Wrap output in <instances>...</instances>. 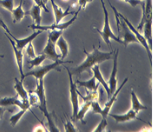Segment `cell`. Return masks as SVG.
<instances>
[{"instance_id":"obj_1","label":"cell","mask_w":154,"mask_h":132,"mask_svg":"<svg viewBox=\"0 0 154 132\" xmlns=\"http://www.w3.org/2000/svg\"><path fill=\"white\" fill-rule=\"evenodd\" d=\"M84 53L86 54V59L83 62L78 65L75 68L70 70L72 75H78L81 74L82 72L86 71L88 69H91V67L95 65V64L102 63L104 61L111 59L113 57V51L111 52H102L100 51L97 47L93 46V51L92 52H87L86 49H83Z\"/></svg>"},{"instance_id":"obj_2","label":"cell","mask_w":154,"mask_h":132,"mask_svg":"<svg viewBox=\"0 0 154 132\" xmlns=\"http://www.w3.org/2000/svg\"><path fill=\"white\" fill-rule=\"evenodd\" d=\"M34 93L38 96L39 102L37 104V107L41 110V112L43 113V115L45 116V118L47 119L48 122V126H49V130L50 131H59L58 128L56 127V125L54 124L53 119L51 117V114L48 111L47 108V102H46V94H45V88H44V78L38 79L37 80V86H36L35 90H33Z\"/></svg>"},{"instance_id":"obj_3","label":"cell","mask_w":154,"mask_h":132,"mask_svg":"<svg viewBox=\"0 0 154 132\" xmlns=\"http://www.w3.org/2000/svg\"><path fill=\"white\" fill-rule=\"evenodd\" d=\"M100 1H101V4H102L103 12H104V25H103V28L101 30L97 28H95V30H97V32L99 33L100 36L103 39V41L105 42L107 45H109V46L111 45V40H115L118 42V43L122 44V39L120 38L119 36L115 35L111 29V26H110V22H109L108 11H107V9H106L105 2H104V0H100Z\"/></svg>"},{"instance_id":"obj_4","label":"cell","mask_w":154,"mask_h":132,"mask_svg":"<svg viewBox=\"0 0 154 132\" xmlns=\"http://www.w3.org/2000/svg\"><path fill=\"white\" fill-rule=\"evenodd\" d=\"M62 30H51V31H49L47 43H46L45 48L42 51V53L45 54L47 58L53 61L60 59V54L57 53L55 47H56V42L58 38L62 35Z\"/></svg>"},{"instance_id":"obj_5","label":"cell","mask_w":154,"mask_h":132,"mask_svg":"<svg viewBox=\"0 0 154 132\" xmlns=\"http://www.w3.org/2000/svg\"><path fill=\"white\" fill-rule=\"evenodd\" d=\"M68 61H64L62 59H58L54 62H52L51 64H48V65L45 66H38L36 67L35 69L30 70V71H27L26 73H24V78L27 77V76H33L34 78H36V80L41 78H44L45 75L47 74L48 72L52 71V70H56V71H60L59 66L61 64L67 63Z\"/></svg>"},{"instance_id":"obj_6","label":"cell","mask_w":154,"mask_h":132,"mask_svg":"<svg viewBox=\"0 0 154 132\" xmlns=\"http://www.w3.org/2000/svg\"><path fill=\"white\" fill-rule=\"evenodd\" d=\"M108 2H109V1H108ZM109 4H110V6H111L112 10L114 11V13H116L117 15H118V17L120 18V19L124 21V22H125V24H126V25H127V27H128V28H129V30H130V31H131V32L133 33V34L135 35V37L137 38V40H138V42H139V44H141V45L143 46V47H144V49H145V50H146V52H147V54L149 55L150 59H151V49L149 48V46H148V43H147L146 39L144 38V36H143L142 34H141L139 30H137V29L135 28V27L133 26V25H132V24H131V22H130V21H129V20L127 19V18H126V17H124V15H123V14H121V13H119V12L116 10V9H115V7H114V6H113V5L111 4V3L109 2Z\"/></svg>"},{"instance_id":"obj_7","label":"cell","mask_w":154,"mask_h":132,"mask_svg":"<svg viewBox=\"0 0 154 132\" xmlns=\"http://www.w3.org/2000/svg\"><path fill=\"white\" fill-rule=\"evenodd\" d=\"M67 74H68L69 78V92H70V101H71V106H72V120L75 119V116L79 110V91L77 89L76 83L73 81L72 74L70 72V70L67 68Z\"/></svg>"},{"instance_id":"obj_8","label":"cell","mask_w":154,"mask_h":132,"mask_svg":"<svg viewBox=\"0 0 154 132\" xmlns=\"http://www.w3.org/2000/svg\"><path fill=\"white\" fill-rule=\"evenodd\" d=\"M81 9L78 8L77 9V11L74 13V16H73L71 19L66 21V22H60V23H53L51 24V25H35V24H33V25H30L29 28H31L33 30H41V31H45V30H48V31H51V30H65L67 29L68 27H70L72 25V23L74 22V21L77 19V16H78V13L80 12Z\"/></svg>"},{"instance_id":"obj_9","label":"cell","mask_w":154,"mask_h":132,"mask_svg":"<svg viewBox=\"0 0 154 132\" xmlns=\"http://www.w3.org/2000/svg\"><path fill=\"white\" fill-rule=\"evenodd\" d=\"M127 81H128V77H126L124 79V81L122 82L121 85L118 87V88H116V90L113 92V93L111 94V96H110V98L108 99V101L106 102L105 104V106H104V108L101 109V111L99 114L102 116V119H107V117H108V114H109V112H110V110H111L112 108V106H113V104L115 103V101L117 99V96H118V94L120 93V91H121V89L125 86V84L127 83Z\"/></svg>"},{"instance_id":"obj_10","label":"cell","mask_w":154,"mask_h":132,"mask_svg":"<svg viewBox=\"0 0 154 132\" xmlns=\"http://www.w3.org/2000/svg\"><path fill=\"white\" fill-rule=\"evenodd\" d=\"M10 105H15L17 107H19L20 109L24 110H29L31 105L28 99L22 100L19 97H4L0 99V106L6 107V106H10Z\"/></svg>"},{"instance_id":"obj_11","label":"cell","mask_w":154,"mask_h":132,"mask_svg":"<svg viewBox=\"0 0 154 132\" xmlns=\"http://www.w3.org/2000/svg\"><path fill=\"white\" fill-rule=\"evenodd\" d=\"M113 67H112V71L111 75L109 77L108 80V86H109V91H110V96L111 94L116 90L117 87V69H118V53L119 50L116 49V51L113 52Z\"/></svg>"},{"instance_id":"obj_12","label":"cell","mask_w":154,"mask_h":132,"mask_svg":"<svg viewBox=\"0 0 154 132\" xmlns=\"http://www.w3.org/2000/svg\"><path fill=\"white\" fill-rule=\"evenodd\" d=\"M5 34H6V36H7L9 42H10V44L12 46V49H13L15 60H16L18 70H19V73H20V79L23 81L24 80V72H23V53H22V50H20V49H18L16 47L14 40L7 34V33H5Z\"/></svg>"},{"instance_id":"obj_13","label":"cell","mask_w":154,"mask_h":132,"mask_svg":"<svg viewBox=\"0 0 154 132\" xmlns=\"http://www.w3.org/2000/svg\"><path fill=\"white\" fill-rule=\"evenodd\" d=\"M42 32L43 31H41V30H35V32H33L31 35H29L28 37H25V38H17V37H15L14 35H12V36L9 35V36L14 40L16 47L18 49H20V50H23V49L26 47L27 44L30 43V42H32L39 34H41Z\"/></svg>"},{"instance_id":"obj_14","label":"cell","mask_w":154,"mask_h":132,"mask_svg":"<svg viewBox=\"0 0 154 132\" xmlns=\"http://www.w3.org/2000/svg\"><path fill=\"white\" fill-rule=\"evenodd\" d=\"M137 114L138 113L136 111H134L133 109H129L125 114H110L109 116H111L112 118H114V120L118 123H123V122H127V121H131L134 120V119H139L137 118Z\"/></svg>"},{"instance_id":"obj_15","label":"cell","mask_w":154,"mask_h":132,"mask_svg":"<svg viewBox=\"0 0 154 132\" xmlns=\"http://www.w3.org/2000/svg\"><path fill=\"white\" fill-rule=\"evenodd\" d=\"M120 23H121L122 28L124 30V34H123V39H122V44L124 45V47H127V45L129 43H132V42H133V43H139L137 40V38L135 37V35L129 30V28L125 24L124 21L121 20Z\"/></svg>"},{"instance_id":"obj_16","label":"cell","mask_w":154,"mask_h":132,"mask_svg":"<svg viewBox=\"0 0 154 132\" xmlns=\"http://www.w3.org/2000/svg\"><path fill=\"white\" fill-rule=\"evenodd\" d=\"M92 69V72L94 74V77L96 78V81H98L101 86L104 88V90L106 91V93L108 94V96H110V91H109V86H108V83L106 82V80L104 79L102 73L100 71V68H99V64H95L91 67Z\"/></svg>"},{"instance_id":"obj_17","label":"cell","mask_w":154,"mask_h":132,"mask_svg":"<svg viewBox=\"0 0 154 132\" xmlns=\"http://www.w3.org/2000/svg\"><path fill=\"white\" fill-rule=\"evenodd\" d=\"M52 5V8H53V12H54V16H55V22L54 23H60L61 20L63 19L64 17L66 16V15L68 14H71V12L69 11V9L71 6H69L68 8L66 9L65 11H63L62 9H61L59 6H58L56 3H55L54 0H49Z\"/></svg>"},{"instance_id":"obj_18","label":"cell","mask_w":154,"mask_h":132,"mask_svg":"<svg viewBox=\"0 0 154 132\" xmlns=\"http://www.w3.org/2000/svg\"><path fill=\"white\" fill-rule=\"evenodd\" d=\"M142 28L144 29V38L146 39L150 49H152V16L146 18Z\"/></svg>"},{"instance_id":"obj_19","label":"cell","mask_w":154,"mask_h":132,"mask_svg":"<svg viewBox=\"0 0 154 132\" xmlns=\"http://www.w3.org/2000/svg\"><path fill=\"white\" fill-rule=\"evenodd\" d=\"M14 89H15V91H16V93H17V96L20 98V99H22V100H26V99H28V91L26 90L25 88H24L23 86V81L19 80L18 78H15L14 79Z\"/></svg>"},{"instance_id":"obj_20","label":"cell","mask_w":154,"mask_h":132,"mask_svg":"<svg viewBox=\"0 0 154 132\" xmlns=\"http://www.w3.org/2000/svg\"><path fill=\"white\" fill-rule=\"evenodd\" d=\"M11 13H12V18H13V23L19 22V21H21L26 16L27 12L24 11V9H23V0H21L20 4L18 5L16 8H14Z\"/></svg>"},{"instance_id":"obj_21","label":"cell","mask_w":154,"mask_h":132,"mask_svg":"<svg viewBox=\"0 0 154 132\" xmlns=\"http://www.w3.org/2000/svg\"><path fill=\"white\" fill-rule=\"evenodd\" d=\"M130 93H131V109H133L134 111H136L137 113H139L140 111H142V110L148 109L145 105H143V104L140 102V100L138 99L137 95L134 92L133 89L131 90Z\"/></svg>"},{"instance_id":"obj_22","label":"cell","mask_w":154,"mask_h":132,"mask_svg":"<svg viewBox=\"0 0 154 132\" xmlns=\"http://www.w3.org/2000/svg\"><path fill=\"white\" fill-rule=\"evenodd\" d=\"M56 46L59 49V51L61 52L60 54V59H64V58H66V56L68 55V51H69V46H68V43L66 42V40L62 37V35L60 36L59 38H58V40L56 42Z\"/></svg>"},{"instance_id":"obj_23","label":"cell","mask_w":154,"mask_h":132,"mask_svg":"<svg viewBox=\"0 0 154 132\" xmlns=\"http://www.w3.org/2000/svg\"><path fill=\"white\" fill-rule=\"evenodd\" d=\"M75 83L80 85V86L86 88L88 91H97L98 90V86H99V85L96 83V78H95L94 76L92 78L89 79V80H87V81L76 80Z\"/></svg>"},{"instance_id":"obj_24","label":"cell","mask_w":154,"mask_h":132,"mask_svg":"<svg viewBox=\"0 0 154 132\" xmlns=\"http://www.w3.org/2000/svg\"><path fill=\"white\" fill-rule=\"evenodd\" d=\"M41 9L42 8L39 5L34 4L29 11V14L32 17L35 25H40L41 24Z\"/></svg>"},{"instance_id":"obj_25","label":"cell","mask_w":154,"mask_h":132,"mask_svg":"<svg viewBox=\"0 0 154 132\" xmlns=\"http://www.w3.org/2000/svg\"><path fill=\"white\" fill-rule=\"evenodd\" d=\"M84 102L85 103L83 104L81 108H79L78 112H77V114L75 116V119H74V120H80V121L82 122V123H85L84 116H85L86 113H87L89 110H90V103H91V101L86 100V101H84Z\"/></svg>"},{"instance_id":"obj_26","label":"cell","mask_w":154,"mask_h":132,"mask_svg":"<svg viewBox=\"0 0 154 132\" xmlns=\"http://www.w3.org/2000/svg\"><path fill=\"white\" fill-rule=\"evenodd\" d=\"M46 58H47V56H46L45 54L41 53L40 55H36V56L34 58H32V59H30L28 61L29 65H30V68L31 67H38L42 64V62L44 61Z\"/></svg>"},{"instance_id":"obj_27","label":"cell","mask_w":154,"mask_h":132,"mask_svg":"<svg viewBox=\"0 0 154 132\" xmlns=\"http://www.w3.org/2000/svg\"><path fill=\"white\" fill-rule=\"evenodd\" d=\"M26 113V110H24V109H20V111H18L17 113H15L14 115H12L10 119H9V122H10V124L12 125V126H16L17 123H18V121L20 120L21 117L25 114Z\"/></svg>"},{"instance_id":"obj_28","label":"cell","mask_w":154,"mask_h":132,"mask_svg":"<svg viewBox=\"0 0 154 132\" xmlns=\"http://www.w3.org/2000/svg\"><path fill=\"white\" fill-rule=\"evenodd\" d=\"M0 5L9 12H12L14 9V0H0Z\"/></svg>"},{"instance_id":"obj_29","label":"cell","mask_w":154,"mask_h":132,"mask_svg":"<svg viewBox=\"0 0 154 132\" xmlns=\"http://www.w3.org/2000/svg\"><path fill=\"white\" fill-rule=\"evenodd\" d=\"M64 131L65 132H76L77 131V128L73 125L72 121L68 118L66 119L65 123H64Z\"/></svg>"},{"instance_id":"obj_30","label":"cell","mask_w":154,"mask_h":132,"mask_svg":"<svg viewBox=\"0 0 154 132\" xmlns=\"http://www.w3.org/2000/svg\"><path fill=\"white\" fill-rule=\"evenodd\" d=\"M107 125H108V123H107V119H101L100 123L98 124V126L93 130V132H103V131H106Z\"/></svg>"},{"instance_id":"obj_31","label":"cell","mask_w":154,"mask_h":132,"mask_svg":"<svg viewBox=\"0 0 154 132\" xmlns=\"http://www.w3.org/2000/svg\"><path fill=\"white\" fill-rule=\"evenodd\" d=\"M26 54L28 55V57L30 58V59H32V58H34L36 56L32 42H30V43H28L26 45Z\"/></svg>"},{"instance_id":"obj_32","label":"cell","mask_w":154,"mask_h":132,"mask_svg":"<svg viewBox=\"0 0 154 132\" xmlns=\"http://www.w3.org/2000/svg\"><path fill=\"white\" fill-rule=\"evenodd\" d=\"M0 27H2V28L5 30V33H7L8 35H10V36L13 35V34H12V33L10 32V30H9L8 26L6 25V23L4 22V21H3V19H2L1 17H0Z\"/></svg>"},{"instance_id":"obj_33","label":"cell","mask_w":154,"mask_h":132,"mask_svg":"<svg viewBox=\"0 0 154 132\" xmlns=\"http://www.w3.org/2000/svg\"><path fill=\"white\" fill-rule=\"evenodd\" d=\"M122 1L130 4L132 7H135V6H137L138 4H142V1H141V0H122Z\"/></svg>"},{"instance_id":"obj_34","label":"cell","mask_w":154,"mask_h":132,"mask_svg":"<svg viewBox=\"0 0 154 132\" xmlns=\"http://www.w3.org/2000/svg\"><path fill=\"white\" fill-rule=\"evenodd\" d=\"M91 1H93V0H78V8H80V9L85 8L86 5Z\"/></svg>"},{"instance_id":"obj_35","label":"cell","mask_w":154,"mask_h":132,"mask_svg":"<svg viewBox=\"0 0 154 132\" xmlns=\"http://www.w3.org/2000/svg\"><path fill=\"white\" fill-rule=\"evenodd\" d=\"M4 112H5V108L3 106H0V119L2 118V116H3V114H4Z\"/></svg>"},{"instance_id":"obj_36","label":"cell","mask_w":154,"mask_h":132,"mask_svg":"<svg viewBox=\"0 0 154 132\" xmlns=\"http://www.w3.org/2000/svg\"><path fill=\"white\" fill-rule=\"evenodd\" d=\"M64 1H66V0H64Z\"/></svg>"},{"instance_id":"obj_37","label":"cell","mask_w":154,"mask_h":132,"mask_svg":"<svg viewBox=\"0 0 154 132\" xmlns=\"http://www.w3.org/2000/svg\"><path fill=\"white\" fill-rule=\"evenodd\" d=\"M141 1H142V0H141Z\"/></svg>"}]
</instances>
